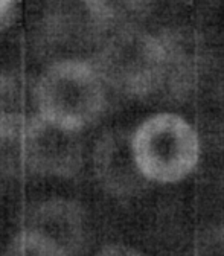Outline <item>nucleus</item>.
<instances>
[{
	"label": "nucleus",
	"mask_w": 224,
	"mask_h": 256,
	"mask_svg": "<svg viewBox=\"0 0 224 256\" xmlns=\"http://www.w3.org/2000/svg\"><path fill=\"white\" fill-rule=\"evenodd\" d=\"M136 166L146 182L172 184L189 177L198 165V134L176 113L145 119L130 138Z\"/></svg>",
	"instance_id": "nucleus-1"
},
{
	"label": "nucleus",
	"mask_w": 224,
	"mask_h": 256,
	"mask_svg": "<svg viewBox=\"0 0 224 256\" xmlns=\"http://www.w3.org/2000/svg\"><path fill=\"white\" fill-rule=\"evenodd\" d=\"M37 107L40 116L80 132L104 112V81L87 61L60 60L50 64L38 81Z\"/></svg>",
	"instance_id": "nucleus-2"
},
{
	"label": "nucleus",
	"mask_w": 224,
	"mask_h": 256,
	"mask_svg": "<svg viewBox=\"0 0 224 256\" xmlns=\"http://www.w3.org/2000/svg\"><path fill=\"white\" fill-rule=\"evenodd\" d=\"M17 138L20 157L32 172L68 178L81 170L82 144L80 132L38 114L24 120Z\"/></svg>",
	"instance_id": "nucleus-3"
},
{
	"label": "nucleus",
	"mask_w": 224,
	"mask_h": 256,
	"mask_svg": "<svg viewBox=\"0 0 224 256\" xmlns=\"http://www.w3.org/2000/svg\"><path fill=\"white\" fill-rule=\"evenodd\" d=\"M104 82L126 93L150 90L160 70V48L148 36L120 32L112 37L93 64Z\"/></svg>",
	"instance_id": "nucleus-4"
},
{
	"label": "nucleus",
	"mask_w": 224,
	"mask_h": 256,
	"mask_svg": "<svg viewBox=\"0 0 224 256\" xmlns=\"http://www.w3.org/2000/svg\"><path fill=\"white\" fill-rule=\"evenodd\" d=\"M23 230L44 238L64 256H82L88 236L84 208L68 198H50L29 209Z\"/></svg>",
	"instance_id": "nucleus-5"
},
{
	"label": "nucleus",
	"mask_w": 224,
	"mask_h": 256,
	"mask_svg": "<svg viewBox=\"0 0 224 256\" xmlns=\"http://www.w3.org/2000/svg\"><path fill=\"white\" fill-rule=\"evenodd\" d=\"M93 170L104 190L119 198L136 196L146 182L136 166L130 139L116 132L104 134L96 144Z\"/></svg>",
	"instance_id": "nucleus-6"
},
{
	"label": "nucleus",
	"mask_w": 224,
	"mask_h": 256,
	"mask_svg": "<svg viewBox=\"0 0 224 256\" xmlns=\"http://www.w3.org/2000/svg\"><path fill=\"white\" fill-rule=\"evenodd\" d=\"M23 124L22 88L12 76L0 74V142L17 138Z\"/></svg>",
	"instance_id": "nucleus-7"
},
{
	"label": "nucleus",
	"mask_w": 224,
	"mask_h": 256,
	"mask_svg": "<svg viewBox=\"0 0 224 256\" xmlns=\"http://www.w3.org/2000/svg\"><path fill=\"white\" fill-rule=\"evenodd\" d=\"M2 256H64V254L44 238L28 230H22L10 241Z\"/></svg>",
	"instance_id": "nucleus-8"
},
{
	"label": "nucleus",
	"mask_w": 224,
	"mask_h": 256,
	"mask_svg": "<svg viewBox=\"0 0 224 256\" xmlns=\"http://www.w3.org/2000/svg\"><path fill=\"white\" fill-rule=\"evenodd\" d=\"M192 256H224V226L204 229L194 242Z\"/></svg>",
	"instance_id": "nucleus-9"
},
{
	"label": "nucleus",
	"mask_w": 224,
	"mask_h": 256,
	"mask_svg": "<svg viewBox=\"0 0 224 256\" xmlns=\"http://www.w3.org/2000/svg\"><path fill=\"white\" fill-rule=\"evenodd\" d=\"M94 256H145L140 250L125 244H108L96 252Z\"/></svg>",
	"instance_id": "nucleus-10"
},
{
	"label": "nucleus",
	"mask_w": 224,
	"mask_h": 256,
	"mask_svg": "<svg viewBox=\"0 0 224 256\" xmlns=\"http://www.w3.org/2000/svg\"><path fill=\"white\" fill-rule=\"evenodd\" d=\"M14 0H0V18H2L11 8Z\"/></svg>",
	"instance_id": "nucleus-11"
}]
</instances>
